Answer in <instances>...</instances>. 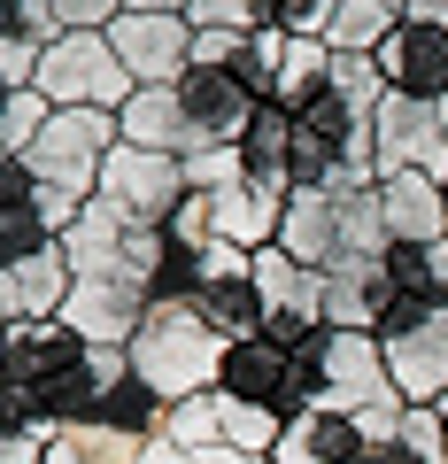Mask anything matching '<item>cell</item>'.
Returning a JSON list of instances; mask_svg holds the SVG:
<instances>
[{
	"label": "cell",
	"instance_id": "obj_31",
	"mask_svg": "<svg viewBox=\"0 0 448 464\" xmlns=\"http://www.w3.org/2000/svg\"><path fill=\"white\" fill-rule=\"evenodd\" d=\"M433 411H441V426H448V395H441V402H433Z\"/></svg>",
	"mask_w": 448,
	"mask_h": 464
},
{
	"label": "cell",
	"instance_id": "obj_15",
	"mask_svg": "<svg viewBox=\"0 0 448 464\" xmlns=\"http://www.w3.org/2000/svg\"><path fill=\"white\" fill-rule=\"evenodd\" d=\"M356 449H364V433H356V418L340 411H294L279 433V449H271V464H356Z\"/></svg>",
	"mask_w": 448,
	"mask_h": 464
},
{
	"label": "cell",
	"instance_id": "obj_14",
	"mask_svg": "<svg viewBox=\"0 0 448 464\" xmlns=\"http://www.w3.org/2000/svg\"><path fill=\"white\" fill-rule=\"evenodd\" d=\"M117 132L132 140V148H155V155H201L194 124H186V101H178V85H139V93L124 101Z\"/></svg>",
	"mask_w": 448,
	"mask_h": 464
},
{
	"label": "cell",
	"instance_id": "obj_10",
	"mask_svg": "<svg viewBox=\"0 0 448 464\" xmlns=\"http://www.w3.org/2000/svg\"><path fill=\"white\" fill-rule=\"evenodd\" d=\"M139 317H148V295L124 286V279H78L70 302H62V325L78 333L85 348H132Z\"/></svg>",
	"mask_w": 448,
	"mask_h": 464
},
{
	"label": "cell",
	"instance_id": "obj_1",
	"mask_svg": "<svg viewBox=\"0 0 448 464\" xmlns=\"http://www.w3.org/2000/svg\"><path fill=\"white\" fill-rule=\"evenodd\" d=\"M224 356H233V341L209 325V310H201L194 295L148 302V317H139V333H132V380H148L163 402L216 395V387H224Z\"/></svg>",
	"mask_w": 448,
	"mask_h": 464
},
{
	"label": "cell",
	"instance_id": "obj_18",
	"mask_svg": "<svg viewBox=\"0 0 448 464\" xmlns=\"http://www.w3.org/2000/svg\"><path fill=\"white\" fill-rule=\"evenodd\" d=\"M139 441L148 433H117V426H100V418H78V426L54 433L47 464H139Z\"/></svg>",
	"mask_w": 448,
	"mask_h": 464
},
{
	"label": "cell",
	"instance_id": "obj_17",
	"mask_svg": "<svg viewBox=\"0 0 448 464\" xmlns=\"http://www.w3.org/2000/svg\"><path fill=\"white\" fill-rule=\"evenodd\" d=\"M325 93H332V47L325 39H286L279 78H271V109L301 116V109H317Z\"/></svg>",
	"mask_w": 448,
	"mask_h": 464
},
{
	"label": "cell",
	"instance_id": "obj_32",
	"mask_svg": "<svg viewBox=\"0 0 448 464\" xmlns=\"http://www.w3.org/2000/svg\"><path fill=\"white\" fill-rule=\"evenodd\" d=\"M395 8H417V0H395Z\"/></svg>",
	"mask_w": 448,
	"mask_h": 464
},
{
	"label": "cell",
	"instance_id": "obj_16",
	"mask_svg": "<svg viewBox=\"0 0 448 464\" xmlns=\"http://www.w3.org/2000/svg\"><path fill=\"white\" fill-rule=\"evenodd\" d=\"M124 232H132V225H124V217H117V209H109V201L93 194V201H85V209H78V225L62 232V256H70V271H78V279H117Z\"/></svg>",
	"mask_w": 448,
	"mask_h": 464
},
{
	"label": "cell",
	"instance_id": "obj_2",
	"mask_svg": "<svg viewBox=\"0 0 448 464\" xmlns=\"http://www.w3.org/2000/svg\"><path fill=\"white\" fill-rule=\"evenodd\" d=\"M301 364H310V402L317 411H340V418H364V411H395V372H386V348L379 333H340L325 325L317 341H301Z\"/></svg>",
	"mask_w": 448,
	"mask_h": 464
},
{
	"label": "cell",
	"instance_id": "obj_11",
	"mask_svg": "<svg viewBox=\"0 0 448 464\" xmlns=\"http://www.w3.org/2000/svg\"><path fill=\"white\" fill-rule=\"evenodd\" d=\"M379 70L395 93H425V101H448V24H395V39L379 47Z\"/></svg>",
	"mask_w": 448,
	"mask_h": 464
},
{
	"label": "cell",
	"instance_id": "obj_26",
	"mask_svg": "<svg viewBox=\"0 0 448 464\" xmlns=\"http://www.w3.org/2000/svg\"><path fill=\"white\" fill-rule=\"evenodd\" d=\"M39 54H47V47H39V39L8 32V39H0V85H8V93H24V85L39 78Z\"/></svg>",
	"mask_w": 448,
	"mask_h": 464
},
{
	"label": "cell",
	"instance_id": "obj_19",
	"mask_svg": "<svg viewBox=\"0 0 448 464\" xmlns=\"http://www.w3.org/2000/svg\"><path fill=\"white\" fill-rule=\"evenodd\" d=\"M395 0H340L332 8V32H325V47L332 54H379L386 39H395Z\"/></svg>",
	"mask_w": 448,
	"mask_h": 464
},
{
	"label": "cell",
	"instance_id": "obj_4",
	"mask_svg": "<svg viewBox=\"0 0 448 464\" xmlns=\"http://www.w3.org/2000/svg\"><path fill=\"white\" fill-rule=\"evenodd\" d=\"M117 116L109 109H54L47 132L32 140V155H24V170H32L39 186H62V194L93 201L100 194V163L117 155Z\"/></svg>",
	"mask_w": 448,
	"mask_h": 464
},
{
	"label": "cell",
	"instance_id": "obj_24",
	"mask_svg": "<svg viewBox=\"0 0 448 464\" xmlns=\"http://www.w3.org/2000/svg\"><path fill=\"white\" fill-rule=\"evenodd\" d=\"M186 24L194 32H263V0H194Z\"/></svg>",
	"mask_w": 448,
	"mask_h": 464
},
{
	"label": "cell",
	"instance_id": "obj_7",
	"mask_svg": "<svg viewBox=\"0 0 448 464\" xmlns=\"http://www.w3.org/2000/svg\"><path fill=\"white\" fill-rule=\"evenodd\" d=\"M371 148H379V179L425 170V179L448 186V132H441V109L425 93H386L379 116H371Z\"/></svg>",
	"mask_w": 448,
	"mask_h": 464
},
{
	"label": "cell",
	"instance_id": "obj_27",
	"mask_svg": "<svg viewBox=\"0 0 448 464\" xmlns=\"http://www.w3.org/2000/svg\"><path fill=\"white\" fill-rule=\"evenodd\" d=\"M54 16H62V32H109L124 16V0H54Z\"/></svg>",
	"mask_w": 448,
	"mask_h": 464
},
{
	"label": "cell",
	"instance_id": "obj_21",
	"mask_svg": "<svg viewBox=\"0 0 448 464\" xmlns=\"http://www.w3.org/2000/svg\"><path fill=\"white\" fill-rule=\"evenodd\" d=\"M163 441L178 449H216L224 441V395H186V402H163Z\"/></svg>",
	"mask_w": 448,
	"mask_h": 464
},
{
	"label": "cell",
	"instance_id": "obj_28",
	"mask_svg": "<svg viewBox=\"0 0 448 464\" xmlns=\"http://www.w3.org/2000/svg\"><path fill=\"white\" fill-rule=\"evenodd\" d=\"M8 325H24V286H16V264L0 271V333Z\"/></svg>",
	"mask_w": 448,
	"mask_h": 464
},
{
	"label": "cell",
	"instance_id": "obj_5",
	"mask_svg": "<svg viewBox=\"0 0 448 464\" xmlns=\"http://www.w3.org/2000/svg\"><path fill=\"white\" fill-rule=\"evenodd\" d=\"M186 155H155V148H132L117 140V155L100 163V201L124 217L132 232H163L170 217L186 209Z\"/></svg>",
	"mask_w": 448,
	"mask_h": 464
},
{
	"label": "cell",
	"instance_id": "obj_13",
	"mask_svg": "<svg viewBox=\"0 0 448 464\" xmlns=\"http://www.w3.org/2000/svg\"><path fill=\"white\" fill-rule=\"evenodd\" d=\"M279 248L310 271H332L340 264V201L317 194V186H294L286 194V217H279Z\"/></svg>",
	"mask_w": 448,
	"mask_h": 464
},
{
	"label": "cell",
	"instance_id": "obj_9",
	"mask_svg": "<svg viewBox=\"0 0 448 464\" xmlns=\"http://www.w3.org/2000/svg\"><path fill=\"white\" fill-rule=\"evenodd\" d=\"M109 47H117V63L139 85H178L194 70V24L186 16H117L109 24Z\"/></svg>",
	"mask_w": 448,
	"mask_h": 464
},
{
	"label": "cell",
	"instance_id": "obj_12",
	"mask_svg": "<svg viewBox=\"0 0 448 464\" xmlns=\"http://www.w3.org/2000/svg\"><path fill=\"white\" fill-rule=\"evenodd\" d=\"M379 201H386L395 248H433V240H448V186L441 179H425V170L379 179Z\"/></svg>",
	"mask_w": 448,
	"mask_h": 464
},
{
	"label": "cell",
	"instance_id": "obj_30",
	"mask_svg": "<svg viewBox=\"0 0 448 464\" xmlns=\"http://www.w3.org/2000/svg\"><path fill=\"white\" fill-rule=\"evenodd\" d=\"M433 109H441V132H448V101H433Z\"/></svg>",
	"mask_w": 448,
	"mask_h": 464
},
{
	"label": "cell",
	"instance_id": "obj_6",
	"mask_svg": "<svg viewBox=\"0 0 448 464\" xmlns=\"http://www.w3.org/2000/svg\"><path fill=\"white\" fill-rule=\"evenodd\" d=\"M216 395L233 402H263V411H310V364H301V341H279V333H255V341H233L224 356V387Z\"/></svg>",
	"mask_w": 448,
	"mask_h": 464
},
{
	"label": "cell",
	"instance_id": "obj_23",
	"mask_svg": "<svg viewBox=\"0 0 448 464\" xmlns=\"http://www.w3.org/2000/svg\"><path fill=\"white\" fill-rule=\"evenodd\" d=\"M248 179V148H201V155H186V186L194 194H224V186H240Z\"/></svg>",
	"mask_w": 448,
	"mask_h": 464
},
{
	"label": "cell",
	"instance_id": "obj_25",
	"mask_svg": "<svg viewBox=\"0 0 448 464\" xmlns=\"http://www.w3.org/2000/svg\"><path fill=\"white\" fill-rule=\"evenodd\" d=\"M78 209H85L78 194H62V186H39V179H32V217H39V232H47V240H62V232L78 225Z\"/></svg>",
	"mask_w": 448,
	"mask_h": 464
},
{
	"label": "cell",
	"instance_id": "obj_22",
	"mask_svg": "<svg viewBox=\"0 0 448 464\" xmlns=\"http://www.w3.org/2000/svg\"><path fill=\"white\" fill-rule=\"evenodd\" d=\"M279 433H286V411H263V402H233V395H224V441H233V449L271 457Z\"/></svg>",
	"mask_w": 448,
	"mask_h": 464
},
{
	"label": "cell",
	"instance_id": "obj_29",
	"mask_svg": "<svg viewBox=\"0 0 448 464\" xmlns=\"http://www.w3.org/2000/svg\"><path fill=\"white\" fill-rule=\"evenodd\" d=\"M186 464H271V457H248V449H233V441H216V449H194Z\"/></svg>",
	"mask_w": 448,
	"mask_h": 464
},
{
	"label": "cell",
	"instance_id": "obj_20",
	"mask_svg": "<svg viewBox=\"0 0 448 464\" xmlns=\"http://www.w3.org/2000/svg\"><path fill=\"white\" fill-rule=\"evenodd\" d=\"M54 418H39L32 402H16V395H0V464H47V449H54Z\"/></svg>",
	"mask_w": 448,
	"mask_h": 464
},
{
	"label": "cell",
	"instance_id": "obj_3",
	"mask_svg": "<svg viewBox=\"0 0 448 464\" xmlns=\"http://www.w3.org/2000/svg\"><path fill=\"white\" fill-rule=\"evenodd\" d=\"M32 93H47V109H109V116H124V101L139 93V78L117 63L109 32H62L39 54Z\"/></svg>",
	"mask_w": 448,
	"mask_h": 464
},
{
	"label": "cell",
	"instance_id": "obj_8",
	"mask_svg": "<svg viewBox=\"0 0 448 464\" xmlns=\"http://www.w3.org/2000/svg\"><path fill=\"white\" fill-rule=\"evenodd\" d=\"M386 372H395V395L402 402H441L448 395V302L417 310L402 333H386Z\"/></svg>",
	"mask_w": 448,
	"mask_h": 464
}]
</instances>
